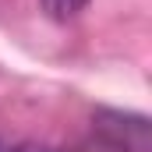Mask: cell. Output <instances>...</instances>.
Masks as SVG:
<instances>
[{"mask_svg": "<svg viewBox=\"0 0 152 152\" xmlns=\"http://www.w3.org/2000/svg\"><path fill=\"white\" fill-rule=\"evenodd\" d=\"M4 149H7V145H4V142H0V152H4Z\"/></svg>", "mask_w": 152, "mask_h": 152, "instance_id": "5b68a950", "label": "cell"}, {"mask_svg": "<svg viewBox=\"0 0 152 152\" xmlns=\"http://www.w3.org/2000/svg\"><path fill=\"white\" fill-rule=\"evenodd\" d=\"M92 134L117 152H152V120L134 110L99 106L92 113Z\"/></svg>", "mask_w": 152, "mask_h": 152, "instance_id": "6da1fadb", "label": "cell"}, {"mask_svg": "<svg viewBox=\"0 0 152 152\" xmlns=\"http://www.w3.org/2000/svg\"><path fill=\"white\" fill-rule=\"evenodd\" d=\"M4 152H57V149H50L42 142H18V145H7Z\"/></svg>", "mask_w": 152, "mask_h": 152, "instance_id": "277c9868", "label": "cell"}, {"mask_svg": "<svg viewBox=\"0 0 152 152\" xmlns=\"http://www.w3.org/2000/svg\"><path fill=\"white\" fill-rule=\"evenodd\" d=\"M60 152H117V149H110L106 142H99V138L92 134V138H81V142H75L71 149H60Z\"/></svg>", "mask_w": 152, "mask_h": 152, "instance_id": "3957f363", "label": "cell"}, {"mask_svg": "<svg viewBox=\"0 0 152 152\" xmlns=\"http://www.w3.org/2000/svg\"><path fill=\"white\" fill-rule=\"evenodd\" d=\"M39 4H42L46 18H53V21H71L75 14L88 7V0H39Z\"/></svg>", "mask_w": 152, "mask_h": 152, "instance_id": "7a4b0ae2", "label": "cell"}]
</instances>
